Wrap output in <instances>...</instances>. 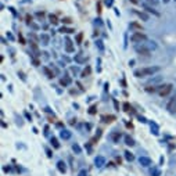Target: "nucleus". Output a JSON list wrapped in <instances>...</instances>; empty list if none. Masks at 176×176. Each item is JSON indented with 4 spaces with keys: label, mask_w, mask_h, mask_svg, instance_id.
<instances>
[{
    "label": "nucleus",
    "mask_w": 176,
    "mask_h": 176,
    "mask_svg": "<svg viewBox=\"0 0 176 176\" xmlns=\"http://www.w3.org/2000/svg\"><path fill=\"white\" fill-rule=\"evenodd\" d=\"M64 47H65V51H67V53H74L75 51V46H74V43H72V40H71L70 37H65Z\"/></svg>",
    "instance_id": "8"
},
{
    "label": "nucleus",
    "mask_w": 176,
    "mask_h": 176,
    "mask_svg": "<svg viewBox=\"0 0 176 176\" xmlns=\"http://www.w3.org/2000/svg\"><path fill=\"white\" fill-rule=\"evenodd\" d=\"M29 46H31V49L33 50V53H35V56H36V57H39V56H40V51H39V49H37L36 43L31 40V42H29Z\"/></svg>",
    "instance_id": "18"
},
{
    "label": "nucleus",
    "mask_w": 176,
    "mask_h": 176,
    "mask_svg": "<svg viewBox=\"0 0 176 176\" xmlns=\"http://www.w3.org/2000/svg\"><path fill=\"white\" fill-rule=\"evenodd\" d=\"M44 150H46V153H47V157H49V158H51V155H53V154H51V151H50V149H47V147H44Z\"/></svg>",
    "instance_id": "44"
},
{
    "label": "nucleus",
    "mask_w": 176,
    "mask_h": 176,
    "mask_svg": "<svg viewBox=\"0 0 176 176\" xmlns=\"http://www.w3.org/2000/svg\"><path fill=\"white\" fill-rule=\"evenodd\" d=\"M150 129H151V133L153 134H155V136L160 134V128H158V125L155 122H153V121L150 122Z\"/></svg>",
    "instance_id": "16"
},
{
    "label": "nucleus",
    "mask_w": 176,
    "mask_h": 176,
    "mask_svg": "<svg viewBox=\"0 0 176 176\" xmlns=\"http://www.w3.org/2000/svg\"><path fill=\"white\" fill-rule=\"evenodd\" d=\"M72 151H74L76 155H80L82 154V149H80V146L78 143H74L72 144Z\"/></svg>",
    "instance_id": "20"
},
{
    "label": "nucleus",
    "mask_w": 176,
    "mask_h": 176,
    "mask_svg": "<svg viewBox=\"0 0 176 176\" xmlns=\"http://www.w3.org/2000/svg\"><path fill=\"white\" fill-rule=\"evenodd\" d=\"M139 164L142 166H144V168H147V166H150L151 164H153V161H151V158H149V157H140Z\"/></svg>",
    "instance_id": "13"
},
{
    "label": "nucleus",
    "mask_w": 176,
    "mask_h": 176,
    "mask_svg": "<svg viewBox=\"0 0 176 176\" xmlns=\"http://www.w3.org/2000/svg\"><path fill=\"white\" fill-rule=\"evenodd\" d=\"M110 119H114V117H112V115H108V117L104 115V117H103V121H104V122H111Z\"/></svg>",
    "instance_id": "36"
},
{
    "label": "nucleus",
    "mask_w": 176,
    "mask_h": 176,
    "mask_svg": "<svg viewBox=\"0 0 176 176\" xmlns=\"http://www.w3.org/2000/svg\"><path fill=\"white\" fill-rule=\"evenodd\" d=\"M63 22H67V24H68V22H71V21H70V18H65V20H63Z\"/></svg>",
    "instance_id": "53"
},
{
    "label": "nucleus",
    "mask_w": 176,
    "mask_h": 176,
    "mask_svg": "<svg viewBox=\"0 0 176 176\" xmlns=\"http://www.w3.org/2000/svg\"><path fill=\"white\" fill-rule=\"evenodd\" d=\"M25 118H27L28 121H32V117L29 115V112H25Z\"/></svg>",
    "instance_id": "46"
},
{
    "label": "nucleus",
    "mask_w": 176,
    "mask_h": 176,
    "mask_svg": "<svg viewBox=\"0 0 176 176\" xmlns=\"http://www.w3.org/2000/svg\"><path fill=\"white\" fill-rule=\"evenodd\" d=\"M71 83H72V79H71L70 76H63V78L60 79V85L64 86V87H68Z\"/></svg>",
    "instance_id": "14"
},
{
    "label": "nucleus",
    "mask_w": 176,
    "mask_h": 176,
    "mask_svg": "<svg viewBox=\"0 0 176 176\" xmlns=\"http://www.w3.org/2000/svg\"><path fill=\"white\" fill-rule=\"evenodd\" d=\"M58 32L60 33H63V35H64V33H74L75 31L74 29H72V28H67V27H61L58 29Z\"/></svg>",
    "instance_id": "21"
},
{
    "label": "nucleus",
    "mask_w": 176,
    "mask_h": 176,
    "mask_svg": "<svg viewBox=\"0 0 176 176\" xmlns=\"http://www.w3.org/2000/svg\"><path fill=\"white\" fill-rule=\"evenodd\" d=\"M125 144H126V146H130V147H132V146H134V140L132 139L130 136H125Z\"/></svg>",
    "instance_id": "27"
},
{
    "label": "nucleus",
    "mask_w": 176,
    "mask_h": 176,
    "mask_svg": "<svg viewBox=\"0 0 176 176\" xmlns=\"http://www.w3.org/2000/svg\"><path fill=\"white\" fill-rule=\"evenodd\" d=\"M71 72L76 75L78 72H79V68H78V67H71Z\"/></svg>",
    "instance_id": "40"
},
{
    "label": "nucleus",
    "mask_w": 176,
    "mask_h": 176,
    "mask_svg": "<svg viewBox=\"0 0 176 176\" xmlns=\"http://www.w3.org/2000/svg\"><path fill=\"white\" fill-rule=\"evenodd\" d=\"M44 111H46V112H49V114H51V115H53V117H54V112L51 111V108H50V107H46V108H44Z\"/></svg>",
    "instance_id": "43"
},
{
    "label": "nucleus",
    "mask_w": 176,
    "mask_h": 176,
    "mask_svg": "<svg viewBox=\"0 0 176 176\" xmlns=\"http://www.w3.org/2000/svg\"><path fill=\"white\" fill-rule=\"evenodd\" d=\"M173 90V85L172 83H165V85H158V94L161 97L168 96L171 92Z\"/></svg>",
    "instance_id": "3"
},
{
    "label": "nucleus",
    "mask_w": 176,
    "mask_h": 176,
    "mask_svg": "<svg viewBox=\"0 0 176 176\" xmlns=\"http://www.w3.org/2000/svg\"><path fill=\"white\" fill-rule=\"evenodd\" d=\"M14 117H15V119H17V125H18V126H22V125H24V122H22V119L21 118H18V115H14Z\"/></svg>",
    "instance_id": "37"
},
{
    "label": "nucleus",
    "mask_w": 176,
    "mask_h": 176,
    "mask_svg": "<svg viewBox=\"0 0 176 176\" xmlns=\"http://www.w3.org/2000/svg\"><path fill=\"white\" fill-rule=\"evenodd\" d=\"M123 110H125V111H129V110H130V106H129V103H125V104H123Z\"/></svg>",
    "instance_id": "42"
},
{
    "label": "nucleus",
    "mask_w": 176,
    "mask_h": 176,
    "mask_svg": "<svg viewBox=\"0 0 176 176\" xmlns=\"http://www.w3.org/2000/svg\"><path fill=\"white\" fill-rule=\"evenodd\" d=\"M133 14H136V15L139 17L140 20H143L144 22L150 21V15L147 14V13H144V11H137V10H133Z\"/></svg>",
    "instance_id": "11"
},
{
    "label": "nucleus",
    "mask_w": 176,
    "mask_h": 176,
    "mask_svg": "<svg viewBox=\"0 0 176 176\" xmlns=\"http://www.w3.org/2000/svg\"><path fill=\"white\" fill-rule=\"evenodd\" d=\"M161 68L160 67H144V68H139V70L133 71V76L136 78H147V76H153L154 74L160 72Z\"/></svg>",
    "instance_id": "2"
},
{
    "label": "nucleus",
    "mask_w": 176,
    "mask_h": 176,
    "mask_svg": "<svg viewBox=\"0 0 176 176\" xmlns=\"http://www.w3.org/2000/svg\"><path fill=\"white\" fill-rule=\"evenodd\" d=\"M169 166H171V168H176V154L172 155L171 161H169Z\"/></svg>",
    "instance_id": "32"
},
{
    "label": "nucleus",
    "mask_w": 176,
    "mask_h": 176,
    "mask_svg": "<svg viewBox=\"0 0 176 176\" xmlns=\"http://www.w3.org/2000/svg\"><path fill=\"white\" fill-rule=\"evenodd\" d=\"M161 80H162V76H161V75H158V76L151 78V79L149 80V85H155V83H158V82H161Z\"/></svg>",
    "instance_id": "23"
},
{
    "label": "nucleus",
    "mask_w": 176,
    "mask_h": 176,
    "mask_svg": "<svg viewBox=\"0 0 176 176\" xmlns=\"http://www.w3.org/2000/svg\"><path fill=\"white\" fill-rule=\"evenodd\" d=\"M82 39H83V33L80 32L76 35V37H75V43H76V44H80V43H82Z\"/></svg>",
    "instance_id": "31"
},
{
    "label": "nucleus",
    "mask_w": 176,
    "mask_h": 176,
    "mask_svg": "<svg viewBox=\"0 0 176 176\" xmlns=\"http://www.w3.org/2000/svg\"><path fill=\"white\" fill-rule=\"evenodd\" d=\"M57 169H58V172H61V173H65V172H67V164H65L64 161H58V162H57Z\"/></svg>",
    "instance_id": "17"
},
{
    "label": "nucleus",
    "mask_w": 176,
    "mask_h": 176,
    "mask_svg": "<svg viewBox=\"0 0 176 176\" xmlns=\"http://www.w3.org/2000/svg\"><path fill=\"white\" fill-rule=\"evenodd\" d=\"M50 143H51V146H53V149H60V143H58V140H57V137H51L50 139Z\"/></svg>",
    "instance_id": "25"
},
{
    "label": "nucleus",
    "mask_w": 176,
    "mask_h": 176,
    "mask_svg": "<svg viewBox=\"0 0 176 176\" xmlns=\"http://www.w3.org/2000/svg\"><path fill=\"white\" fill-rule=\"evenodd\" d=\"M134 64V60H130V61H129V65H130V67H132V65Z\"/></svg>",
    "instance_id": "51"
},
{
    "label": "nucleus",
    "mask_w": 176,
    "mask_h": 176,
    "mask_svg": "<svg viewBox=\"0 0 176 176\" xmlns=\"http://www.w3.org/2000/svg\"><path fill=\"white\" fill-rule=\"evenodd\" d=\"M17 75H18V76H20V78H21L24 82H27V78H25V75H24V72H22V71H18V72H17Z\"/></svg>",
    "instance_id": "35"
},
{
    "label": "nucleus",
    "mask_w": 176,
    "mask_h": 176,
    "mask_svg": "<svg viewBox=\"0 0 176 176\" xmlns=\"http://www.w3.org/2000/svg\"><path fill=\"white\" fill-rule=\"evenodd\" d=\"M32 63H33V64H35V65H36V67H37V65H39V61H37L36 58H32Z\"/></svg>",
    "instance_id": "50"
},
{
    "label": "nucleus",
    "mask_w": 176,
    "mask_h": 176,
    "mask_svg": "<svg viewBox=\"0 0 176 176\" xmlns=\"http://www.w3.org/2000/svg\"><path fill=\"white\" fill-rule=\"evenodd\" d=\"M60 137L63 140H70L72 137V132H70L68 129H61L60 130Z\"/></svg>",
    "instance_id": "10"
},
{
    "label": "nucleus",
    "mask_w": 176,
    "mask_h": 176,
    "mask_svg": "<svg viewBox=\"0 0 176 176\" xmlns=\"http://www.w3.org/2000/svg\"><path fill=\"white\" fill-rule=\"evenodd\" d=\"M43 15H44V13H36V17H39V18H43Z\"/></svg>",
    "instance_id": "48"
},
{
    "label": "nucleus",
    "mask_w": 176,
    "mask_h": 176,
    "mask_svg": "<svg viewBox=\"0 0 176 176\" xmlns=\"http://www.w3.org/2000/svg\"><path fill=\"white\" fill-rule=\"evenodd\" d=\"M40 40H42V44L47 46L49 42H50V36H49V35H46V33H42V35H40Z\"/></svg>",
    "instance_id": "19"
},
{
    "label": "nucleus",
    "mask_w": 176,
    "mask_h": 176,
    "mask_svg": "<svg viewBox=\"0 0 176 176\" xmlns=\"http://www.w3.org/2000/svg\"><path fill=\"white\" fill-rule=\"evenodd\" d=\"M49 20H50V22H51V24H57V17L54 15V14H50V15H49Z\"/></svg>",
    "instance_id": "33"
},
{
    "label": "nucleus",
    "mask_w": 176,
    "mask_h": 176,
    "mask_svg": "<svg viewBox=\"0 0 176 176\" xmlns=\"http://www.w3.org/2000/svg\"><path fill=\"white\" fill-rule=\"evenodd\" d=\"M7 37H8L10 40H14V36H13V35H11L10 32H7Z\"/></svg>",
    "instance_id": "47"
},
{
    "label": "nucleus",
    "mask_w": 176,
    "mask_h": 176,
    "mask_svg": "<svg viewBox=\"0 0 176 176\" xmlns=\"http://www.w3.org/2000/svg\"><path fill=\"white\" fill-rule=\"evenodd\" d=\"M85 128L87 129V130H90V129H92V125H90V123H85Z\"/></svg>",
    "instance_id": "49"
},
{
    "label": "nucleus",
    "mask_w": 176,
    "mask_h": 176,
    "mask_svg": "<svg viewBox=\"0 0 176 176\" xmlns=\"http://www.w3.org/2000/svg\"><path fill=\"white\" fill-rule=\"evenodd\" d=\"M146 40H149L147 36L144 35L143 32H134L132 33V36H130V42L134 43V44H139V43H143Z\"/></svg>",
    "instance_id": "4"
},
{
    "label": "nucleus",
    "mask_w": 176,
    "mask_h": 176,
    "mask_svg": "<svg viewBox=\"0 0 176 176\" xmlns=\"http://www.w3.org/2000/svg\"><path fill=\"white\" fill-rule=\"evenodd\" d=\"M96 47L99 49L101 53L104 51V49H106V47H104V43H103V40H100V39H97V40H96Z\"/></svg>",
    "instance_id": "26"
},
{
    "label": "nucleus",
    "mask_w": 176,
    "mask_h": 176,
    "mask_svg": "<svg viewBox=\"0 0 176 176\" xmlns=\"http://www.w3.org/2000/svg\"><path fill=\"white\" fill-rule=\"evenodd\" d=\"M129 28H133V29H137V31H142V29H143L142 25L136 24V22H130V24H129Z\"/></svg>",
    "instance_id": "30"
},
{
    "label": "nucleus",
    "mask_w": 176,
    "mask_h": 176,
    "mask_svg": "<svg viewBox=\"0 0 176 176\" xmlns=\"http://www.w3.org/2000/svg\"><path fill=\"white\" fill-rule=\"evenodd\" d=\"M94 21H96V25H99V27H101V25H103V24H101V20H100V18H96Z\"/></svg>",
    "instance_id": "45"
},
{
    "label": "nucleus",
    "mask_w": 176,
    "mask_h": 176,
    "mask_svg": "<svg viewBox=\"0 0 176 176\" xmlns=\"http://www.w3.org/2000/svg\"><path fill=\"white\" fill-rule=\"evenodd\" d=\"M144 1L149 6H153V7H157V6L160 4V0H144Z\"/></svg>",
    "instance_id": "29"
},
{
    "label": "nucleus",
    "mask_w": 176,
    "mask_h": 176,
    "mask_svg": "<svg viewBox=\"0 0 176 176\" xmlns=\"http://www.w3.org/2000/svg\"><path fill=\"white\" fill-rule=\"evenodd\" d=\"M78 176H87V171H86V169H80Z\"/></svg>",
    "instance_id": "39"
},
{
    "label": "nucleus",
    "mask_w": 176,
    "mask_h": 176,
    "mask_svg": "<svg viewBox=\"0 0 176 176\" xmlns=\"http://www.w3.org/2000/svg\"><path fill=\"white\" fill-rule=\"evenodd\" d=\"M42 71L44 74V76L49 78V79H54L56 78V72L51 70V67H42Z\"/></svg>",
    "instance_id": "7"
},
{
    "label": "nucleus",
    "mask_w": 176,
    "mask_h": 176,
    "mask_svg": "<svg viewBox=\"0 0 176 176\" xmlns=\"http://www.w3.org/2000/svg\"><path fill=\"white\" fill-rule=\"evenodd\" d=\"M143 8L147 11V13H151V14H154V15H160V13H158L157 10H154V7H153V6H149L147 3H144L143 4Z\"/></svg>",
    "instance_id": "15"
},
{
    "label": "nucleus",
    "mask_w": 176,
    "mask_h": 176,
    "mask_svg": "<svg viewBox=\"0 0 176 176\" xmlns=\"http://www.w3.org/2000/svg\"><path fill=\"white\" fill-rule=\"evenodd\" d=\"M104 4H106L107 7H112V4H114V0H104Z\"/></svg>",
    "instance_id": "38"
},
{
    "label": "nucleus",
    "mask_w": 176,
    "mask_h": 176,
    "mask_svg": "<svg viewBox=\"0 0 176 176\" xmlns=\"http://www.w3.org/2000/svg\"><path fill=\"white\" fill-rule=\"evenodd\" d=\"M129 1H132V3H134V4H137V3H139V0H129Z\"/></svg>",
    "instance_id": "52"
},
{
    "label": "nucleus",
    "mask_w": 176,
    "mask_h": 176,
    "mask_svg": "<svg viewBox=\"0 0 176 176\" xmlns=\"http://www.w3.org/2000/svg\"><path fill=\"white\" fill-rule=\"evenodd\" d=\"M94 165L97 168H103V166L106 165V158L103 155H97L96 158H94Z\"/></svg>",
    "instance_id": "12"
},
{
    "label": "nucleus",
    "mask_w": 176,
    "mask_h": 176,
    "mask_svg": "<svg viewBox=\"0 0 176 176\" xmlns=\"http://www.w3.org/2000/svg\"><path fill=\"white\" fill-rule=\"evenodd\" d=\"M125 158H126V161H129V162H130V161L134 160V155L132 154L130 151H125Z\"/></svg>",
    "instance_id": "28"
},
{
    "label": "nucleus",
    "mask_w": 176,
    "mask_h": 176,
    "mask_svg": "<svg viewBox=\"0 0 176 176\" xmlns=\"http://www.w3.org/2000/svg\"><path fill=\"white\" fill-rule=\"evenodd\" d=\"M74 61L76 64H86V61H87V57H86L85 54H75L74 57Z\"/></svg>",
    "instance_id": "9"
},
{
    "label": "nucleus",
    "mask_w": 176,
    "mask_h": 176,
    "mask_svg": "<svg viewBox=\"0 0 176 176\" xmlns=\"http://www.w3.org/2000/svg\"><path fill=\"white\" fill-rule=\"evenodd\" d=\"M158 47V44L154 42V40H146L143 43H139V44H134V50L139 54H149L150 51H153Z\"/></svg>",
    "instance_id": "1"
},
{
    "label": "nucleus",
    "mask_w": 176,
    "mask_h": 176,
    "mask_svg": "<svg viewBox=\"0 0 176 176\" xmlns=\"http://www.w3.org/2000/svg\"><path fill=\"white\" fill-rule=\"evenodd\" d=\"M162 1H164L165 4H166V3H169V0H162Z\"/></svg>",
    "instance_id": "54"
},
{
    "label": "nucleus",
    "mask_w": 176,
    "mask_h": 176,
    "mask_svg": "<svg viewBox=\"0 0 176 176\" xmlns=\"http://www.w3.org/2000/svg\"><path fill=\"white\" fill-rule=\"evenodd\" d=\"M96 110H97V106H92L90 108H89V114H90V115L96 114Z\"/></svg>",
    "instance_id": "34"
},
{
    "label": "nucleus",
    "mask_w": 176,
    "mask_h": 176,
    "mask_svg": "<svg viewBox=\"0 0 176 176\" xmlns=\"http://www.w3.org/2000/svg\"><path fill=\"white\" fill-rule=\"evenodd\" d=\"M137 119H139L142 123H147V119H146L144 117H142V115H137Z\"/></svg>",
    "instance_id": "41"
},
{
    "label": "nucleus",
    "mask_w": 176,
    "mask_h": 176,
    "mask_svg": "<svg viewBox=\"0 0 176 176\" xmlns=\"http://www.w3.org/2000/svg\"><path fill=\"white\" fill-rule=\"evenodd\" d=\"M166 110L171 114H176V96H173L166 104Z\"/></svg>",
    "instance_id": "6"
},
{
    "label": "nucleus",
    "mask_w": 176,
    "mask_h": 176,
    "mask_svg": "<svg viewBox=\"0 0 176 176\" xmlns=\"http://www.w3.org/2000/svg\"><path fill=\"white\" fill-rule=\"evenodd\" d=\"M121 137H122V133H121V132H118V130H112L111 133H110V136H108V139L111 140L112 143H115V144L119 143Z\"/></svg>",
    "instance_id": "5"
},
{
    "label": "nucleus",
    "mask_w": 176,
    "mask_h": 176,
    "mask_svg": "<svg viewBox=\"0 0 176 176\" xmlns=\"http://www.w3.org/2000/svg\"><path fill=\"white\" fill-rule=\"evenodd\" d=\"M150 175L151 176H161V171L157 168V166H153V168L150 169Z\"/></svg>",
    "instance_id": "22"
},
{
    "label": "nucleus",
    "mask_w": 176,
    "mask_h": 176,
    "mask_svg": "<svg viewBox=\"0 0 176 176\" xmlns=\"http://www.w3.org/2000/svg\"><path fill=\"white\" fill-rule=\"evenodd\" d=\"M92 72V68H90V65H86V68L83 71H82V78H86V76H89Z\"/></svg>",
    "instance_id": "24"
},
{
    "label": "nucleus",
    "mask_w": 176,
    "mask_h": 176,
    "mask_svg": "<svg viewBox=\"0 0 176 176\" xmlns=\"http://www.w3.org/2000/svg\"><path fill=\"white\" fill-rule=\"evenodd\" d=\"M175 1H176V0H175Z\"/></svg>",
    "instance_id": "55"
}]
</instances>
